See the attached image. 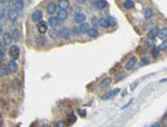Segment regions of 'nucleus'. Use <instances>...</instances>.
Listing matches in <instances>:
<instances>
[{
	"label": "nucleus",
	"instance_id": "obj_24",
	"mask_svg": "<svg viewBox=\"0 0 167 127\" xmlns=\"http://www.w3.org/2000/svg\"><path fill=\"white\" fill-rule=\"evenodd\" d=\"M157 37L160 38V39H166V37H167V28L166 27H164L163 29L158 30V33H157Z\"/></svg>",
	"mask_w": 167,
	"mask_h": 127
},
{
	"label": "nucleus",
	"instance_id": "obj_40",
	"mask_svg": "<svg viewBox=\"0 0 167 127\" xmlns=\"http://www.w3.org/2000/svg\"><path fill=\"white\" fill-rule=\"evenodd\" d=\"M76 1H77L79 5H84V3H86V1H87V0H76Z\"/></svg>",
	"mask_w": 167,
	"mask_h": 127
},
{
	"label": "nucleus",
	"instance_id": "obj_6",
	"mask_svg": "<svg viewBox=\"0 0 167 127\" xmlns=\"http://www.w3.org/2000/svg\"><path fill=\"white\" fill-rule=\"evenodd\" d=\"M57 5L55 3V2H49L48 5H47V7H46V10H47V12L49 14V15H55L56 14V11H57Z\"/></svg>",
	"mask_w": 167,
	"mask_h": 127
},
{
	"label": "nucleus",
	"instance_id": "obj_30",
	"mask_svg": "<svg viewBox=\"0 0 167 127\" xmlns=\"http://www.w3.org/2000/svg\"><path fill=\"white\" fill-rule=\"evenodd\" d=\"M8 74L7 69H6V66H0V77H5Z\"/></svg>",
	"mask_w": 167,
	"mask_h": 127
},
{
	"label": "nucleus",
	"instance_id": "obj_36",
	"mask_svg": "<svg viewBox=\"0 0 167 127\" xmlns=\"http://www.w3.org/2000/svg\"><path fill=\"white\" fill-rule=\"evenodd\" d=\"M107 20H108V22H109V26H113V27L116 26V20H115L113 17H109Z\"/></svg>",
	"mask_w": 167,
	"mask_h": 127
},
{
	"label": "nucleus",
	"instance_id": "obj_3",
	"mask_svg": "<svg viewBox=\"0 0 167 127\" xmlns=\"http://www.w3.org/2000/svg\"><path fill=\"white\" fill-rule=\"evenodd\" d=\"M6 69L8 73H16L18 70V65L16 64L15 60H10L8 64L6 65Z\"/></svg>",
	"mask_w": 167,
	"mask_h": 127
},
{
	"label": "nucleus",
	"instance_id": "obj_14",
	"mask_svg": "<svg viewBox=\"0 0 167 127\" xmlns=\"http://www.w3.org/2000/svg\"><path fill=\"white\" fill-rule=\"evenodd\" d=\"M86 34H88L89 37H92V38H96V37H98V35H99V31H98V29H96V28H88V30H87V33Z\"/></svg>",
	"mask_w": 167,
	"mask_h": 127
},
{
	"label": "nucleus",
	"instance_id": "obj_17",
	"mask_svg": "<svg viewBox=\"0 0 167 127\" xmlns=\"http://www.w3.org/2000/svg\"><path fill=\"white\" fill-rule=\"evenodd\" d=\"M153 17H154V10H153V8L145 9V11H144V18L147 19V20H149Z\"/></svg>",
	"mask_w": 167,
	"mask_h": 127
},
{
	"label": "nucleus",
	"instance_id": "obj_26",
	"mask_svg": "<svg viewBox=\"0 0 167 127\" xmlns=\"http://www.w3.org/2000/svg\"><path fill=\"white\" fill-rule=\"evenodd\" d=\"M110 83H111L110 78H105V79L99 84V87L100 88H106V87H108L109 85H110Z\"/></svg>",
	"mask_w": 167,
	"mask_h": 127
},
{
	"label": "nucleus",
	"instance_id": "obj_1",
	"mask_svg": "<svg viewBox=\"0 0 167 127\" xmlns=\"http://www.w3.org/2000/svg\"><path fill=\"white\" fill-rule=\"evenodd\" d=\"M9 55H10V57L12 59H18L19 56H20V48H19V46L12 45L10 47V49H9Z\"/></svg>",
	"mask_w": 167,
	"mask_h": 127
},
{
	"label": "nucleus",
	"instance_id": "obj_39",
	"mask_svg": "<svg viewBox=\"0 0 167 127\" xmlns=\"http://www.w3.org/2000/svg\"><path fill=\"white\" fill-rule=\"evenodd\" d=\"M56 126L57 127H65V123H64V122H59V123L56 124Z\"/></svg>",
	"mask_w": 167,
	"mask_h": 127
},
{
	"label": "nucleus",
	"instance_id": "obj_25",
	"mask_svg": "<svg viewBox=\"0 0 167 127\" xmlns=\"http://www.w3.org/2000/svg\"><path fill=\"white\" fill-rule=\"evenodd\" d=\"M134 1L133 0H125L124 1V8L126 9V10H130V9L134 8Z\"/></svg>",
	"mask_w": 167,
	"mask_h": 127
},
{
	"label": "nucleus",
	"instance_id": "obj_33",
	"mask_svg": "<svg viewBox=\"0 0 167 127\" xmlns=\"http://www.w3.org/2000/svg\"><path fill=\"white\" fill-rule=\"evenodd\" d=\"M5 17H6V9L3 7H0V20H2Z\"/></svg>",
	"mask_w": 167,
	"mask_h": 127
},
{
	"label": "nucleus",
	"instance_id": "obj_9",
	"mask_svg": "<svg viewBox=\"0 0 167 127\" xmlns=\"http://www.w3.org/2000/svg\"><path fill=\"white\" fill-rule=\"evenodd\" d=\"M136 62H137V58H136V57L129 58V59L127 60V62L125 64V69L126 70H130V69L136 65Z\"/></svg>",
	"mask_w": 167,
	"mask_h": 127
},
{
	"label": "nucleus",
	"instance_id": "obj_27",
	"mask_svg": "<svg viewBox=\"0 0 167 127\" xmlns=\"http://www.w3.org/2000/svg\"><path fill=\"white\" fill-rule=\"evenodd\" d=\"M50 37L51 38H57V37H59V30H57L56 29V27H54L51 30H50Z\"/></svg>",
	"mask_w": 167,
	"mask_h": 127
},
{
	"label": "nucleus",
	"instance_id": "obj_7",
	"mask_svg": "<svg viewBox=\"0 0 167 127\" xmlns=\"http://www.w3.org/2000/svg\"><path fill=\"white\" fill-rule=\"evenodd\" d=\"M38 26H37V28H38V31L40 33L41 35L46 34L47 33V29H48V26H47V22H45V21H42L40 20L39 22H37Z\"/></svg>",
	"mask_w": 167,
	"mask_h": 127
},
{
	"label": "nucleus",
	"instance_id": "obj_37",
	"mask_svg": "<svg viewBox=\"0 0 167 127\" xmlns=\"http://www.w3.org/2000/svg\"><path fill=\"white\" fill-rule=\"evenodd\" d=\"M78 114L81 116V117H86V115H87V111L85 109H81V108H79L78 109Z\"/></svg>",
	"mask_w": 167,
	"mask_h": 127
},
{
	"label": "nucleus",
	"instance_id": "obj_32",
	"mask_svg": "<svg viewBox=\"0 0 167 127\" xmlns=\"http://www.w3.org/2000/svg\"><path fill=\"white\" fill-rule=\"evenodd\" d=\"M123 78H125V74H124V73H119V74H117L116 76H115V80H116V81H119V80H122Z\"/></svg>",
	"mask_w": 167,
	"mask_h": 127
},
{
	"label": "nucleus",
	"instance_id": "obj_41",
	"mask_svg": "<svg viewBox=\"0 0 167 127\" xmlns=\"http://www.w3.org/2000/svg\"><path fill=\"white\" fill-rule=\"evenodd\" d=\"M130 104H132V101H130V102H128V103H127V104H126V105H124V106L122 107V109H125L126 107H128V106H129Z\"/></svg>",
	"mask_w": 167,
	"mask_h": 127
},
{
	"label": "nucleus",
	"instance_id": "obj_43",
	"mask_svg": "<svg viewBox=\"0 0 167 127\" xmlns=\"http://www.w3.org/2000/svg\"><path fill=\"white\" fill-rule=\"evenodd\" d=\"M2 2H3V0H0V5H1V3H2Z\"/></svg>",
	"mask_w": 167,
	"mask_h": 127
},
{
	"label": "nucleus",
	"instance_id": "obj_22",
	"mask_svg": "<svg viewBox=\"0 0 167 127\" xmlns=\"http://www.w3.org/2000/svg\"><path fill=\"white\" fill-rule=\"evenodd\" d=\"M98 25L101 27V28H109L110 26H109V22H108V20L106 19V18H100L99 20H98Z\"/></svg>",
	"mask_w": 167,
	"mask_h": 127
},
{
	"label": "nucleus",
	"instance_id": "obj_12",
	"mask_svg": "<svg viewBox=\"0 0 167 127\" xmlns=\"http://www.w3.org/2000/svg\"><path fill=\"white\" fill-rule=\"evenodd\" d=\"M108 6V2L106 0H96L95 1V7L97 9H105Z\"/></svg>",
	"mask_w": 167,
	"mask_h": 127
},
{
	"label": "nucleus",
	"instance_id": "obj_44",
	"mask_svg": "<svg viewBox=\"0 0 167 127\" xmlns=\"http://www.w3.org/2000/svg\"><path fill=\"white\" fill-rule=\"evenodd\" d=\"M0 47H1V40H0Z\"/></svg>",
	"mask_w": 167,
	"mask_h": 127
},
{
	"label": "nucleus",
	"instance_id": "obj_13",
	"mask_svg": "<svg viewBox=\"0 0 167 127\" xmlns=\"http://www.w3.org/2000/svg\"><path fill=\"white\" fill-rule=\"evenodd\" d=\"M157 33H158V28L157 27H154V28H151L149 31H148V38H149L150 40H154L156 37H157Z\"/></svg>",
	"mask_w": 167,
	"mask_h": 127
},
{
	"label": "nucleus",
	"instance_id": "obj_28",
	"mask_svg": "<svg viewBox=\"0 0 167 127\" xmlns=\"http://www.w3.org/2000/svg\"><path fill=\"white\" fill-rule=\"evenodd\" d=\"M150 64V58L149 57H147V56H145V57H143L142 60H141V66H146V65H148Z\"/></svg>",
	"mask_w": 167,
	"mask_h": 127
},
{
	"label": "nucleus",
	"instance_id": "obj_15",
	"mask_svg": "<svg viewBox=\"0 0 167 127\" xmlns=\"http://www.w3.org/2000/svg\"><path fill=\"white\" fill-rule=\"evenodd\" d=\"M14 7L17 11H21L24 7H25V2L24 0H15V3H14Z\"/></svg>",
	"mask_w": 167,
	"mask_h": 127
},
{
	"label": "nucleus",
	"instance_id": "obj_23",
	"mask_svg": "<svg viewBox=\"0 0 167 127\" xmlns=\"http://www.w3.org/2000/svg\"><path fill=\"white\" fill-rule=\"evenodd\" d=\"M76 120H77V116H76L74 113H71V114H69V115L67 116V123H68L69 125L75 124Z\"/></svg>",
	"mask_w": 167,
	"mask_h": 127
},
{
	"label": "nucleus",
	"instance_id": "obj_35",
	"mask_svg": "<svg viewBox=\"0 0 167 127\" xmlns=\"http://www.w3.org/2000/svg\"><path fill=\"white\" fill-rule=\"evenodd\" d=\"M71 34L74 35V36H79L80 33H79V29H78V27H74L73 29H71V31H70Z\"/></svg>",
	"mask_w": 167,
	"mask_h": 127
},
{
	"label": "nucleus",
	"instance_id": "obj_16",
	"mask_svg": "<svg viewBox=\"0 0 167 127\" xmlns=\"http://www.w3.org/2000/svg\"><path fill=\"white\" fill-rule=\"evenodd\" d=\"M60 24V20L58 19V17H50L49 20H48V25L54 28V27H57V26Z\"/></svg>",
	"mask_w": 167,
	"mask_h": 127
},
{
	"label": "nucleus",
	"instance_id": "obj_4",
	"mask_svg": "<svg viewBox=\"0 0 167 127\" xmlns=\"http://www.w3.org/2000/svg\"><path fill=\"white\" fill-rule=\"evenodd\" d=\"M120 92V89L119 88H115V89H113V90H110L109 93L105 94L104 96H101L100 98L103 99V101H107V99H109V98H111V97H114V96H116L117 94Z\"/></svg>",
	"mask_w": 167,
	"mask_h": 127
},
{
	"label": "nucleus",
	"instance_id": "obj_18",
	"mask_svg": "<svg viewBox=\"0 0 167 127\" xmlns=\"http://www.w3.org/2000/svg\"><path fill=\"white\" fill-rule=\"evenodd\" d=\"M2 39H3V43H5L6 46H10V45L12 43V41H14V39H12V37H11V35L10 34H3Z\"/></svg>",
	"mask_w": 167,
	"mask_h": 127
},
{
	"label": "nucleus",
	"instance_id": "obj_10",
	"mask_svg": "<svg viewBox=\"0 0 167 127\" xmlns=\"http://www.w3.org/2000/svg\"><path fill=\"white\" fill-rule=\"evenodd\" d=\"M85 20H86L85 14H83V12H77V14H75V16H74V21L75 22L80 24V22H84Z\"/></svg>",
	"mask_w": 167,
	"mask_h": 127
},
{
	"label": "nucleus",
	"instance_id": "obj_46",
	"mask_svg": "<svg viewBox=\"0 0 167 127\" xmlns=\"http://www.w3.org/2000/svg\"><path fill=\"white\" fill-rule=\"evenodd\" d=\"M14 1H15V0H14Z\"/></svg>",
	"mask_w": 167,
	"mask_h": 127
},
{
	"label": "nucleus",
	"instance_id": "obj_45",
	"mask_svg": "<svg viewBox=\"0 0 167 127\" xmlns=\"http://www.w3.org/2000/svg\"><path fill=\"white\" fill-rule=\"evenodd\" d=\"M0 120H1V115H0Z\"/></svg>",
	"mask_w": 167,
	"mask_h": 127
},
{
	"label": "nucleus",
	"instance_id": "obj_34",
	"mask_svg": "<svg viewBox=\"0 0 167 127\" xmlns=\"http://www.w3.org/2000/svg\"><path fill=\"white\" fill-rule=\"evenodd\" d=\"M166 47H167V41H166V39H164V41H163V43L158 47V49L159 50H166Z\"/></svg>",
	"mask_w": 167,
	"mask_h": 127
},
{
	"label": "nucleus",
	"instance_id": "obj_21",
	"mask_svg": "<svg viewBox=\"0 0 167 127\" xmlns=\"http://www.w3.org/2000/svg\"><path fill=\"white\" fill-rule=\"evenodd\" d=\"M69 6H70V3H69L68 0H59L58 7L60 9H65V10H67V9L69 8Z\"/></svg>",
	"mask_w": 167,
	"mask_h": 127
},
{
	"label": "nucleus",
	"instance_id": "obj_11",
	"mask_svg": "<svg viewBox=\"0 0 167 127\" xmlns=\"http://www.w3.org/2000/svg\"><path fill=\"white\" fill-rule=\"evenodd\" d=\"M57 17L60 21H64V20H66L67 17H68V12H67V10L65 9H59L58 12H57Z\"/></svg>",
	"mask_w": 167,
	"mask_h": 127
},
{
	"label": "nucleus",
	"instance_id": "obj_42",
	"mask_svg": "<svg viewBox=\"0 0 167 127\" xmlns=\"http://www.w3.org/2000/svg\"><path fill=\"white\" fill-rule=\"evenodd\" d=\"M3 34V27H2V25L0 24V36Z\"/></svg>",
	"mask_w": 167,
	"mask_h": 127
},
{
	"label": "nucleus",
	"instance_id": "obj_2",
	"mask_svg": "<svg viewBox=\"0 0 167 127\" xmlns=\"http://www.w3.org/2000/svg\"><path fill=\"white\" fill-rule=\"evenodd\" d=\"M70 36H71V33H70V30H69V28H61L60 30H59V37L61 38V39H64V40H68L69 38H70Z\"/></svg>",
	"mask_w": 167,
	"mask_h": 127
},
{
	"label": "nucleus",
	"instance_id": "obj_29",
	"mask_svg": "<svg viewBox=\"0 0 167 127\" xmlns=\"http://www.w3.org/2000/svg\"><path fill=\"white\" fill-rule=\"evenodd\" d=\"M159 52H160V50H159L158 48H157L156 46H153V48H151V54H153V56H154L155 58H156V57H158Z\"/></svg>",
	"mask_w": 167,
	"mask_h": 127
},
{
	"label": "nucleus",
	"instance_id": "obj_31",
	"mask_svg": "<svg viewBox=\"0 0 167 127\" xmlns=\"http://www.w3.org/2000/svg\"><path fill=\"white\" fill-rule=\"evenodd\" d=\"M36 42H37V43H39V45H43V43H46V39H45L42 36H39V37H37Z\"/></svg>",
	"mask_w": 167,
	"mask_h": 127
},
{
	"label": "nucleus",
	"instance_id": "obj_20",
	"mask_svg": "<svg viewBox=\"0 0 167 127\" xmlns=\"http://www.w3.org/2000/svg\"><path fill=\"white\" fill-rule=\"evenodd\" d=\"M11 37H12V39H14L15 41H19V40L21 39L20 30H18V29H14L12 33H11Z\"/></svg>",
	"mask_w": 167,
	"mask_h": 127
},
{
	"label": "nucleus",
	"instance_id": "obj_38",
	"mask_svg": "<svg viewBox=\"0 0 167 127\" xmlns=\"http://www.w3.org/2000/svg\"><path fill=\"white\" fill-rule=\"evenodd\" d=\"M3 59H5V50L3 49H0V64L2 62Z\"/></svg>",
	"mask_w": 167,
	"mask_h": 127
},
{
	"label": "nucleus",
	"instance_id": "obj_8",
	"mask_svg": "<svg viewBox=\"0 0 167 127\" xmlns=\"http://www.w3.org/2000/svg\"><path fill=\"white\" fill-rule=\"evenodd\" d=\"M8 17L10 19V21H16L18 17H19V11H17L16 9H9Z\"/></svg>",
	"mask_w": 167,
	"mask_h": 127
},
{
	"label": "nucleus",
	"instance_id": "obj_19",
	"mask_svg": "<svg viewBox=\"0 0 167 127\" xmlns=\"http://www.w3.org/2000/svg\"><path fill=\"white\" fill-rule=\"evenodd\" d=\"M88 28H89V25L87 24V22H80L79 26H78V29H79V33L80 34H86L87 33V30H88Z\"/></svg>",
	"mask_w": 167,
	"mask_h": 127
},
{
	"label": "nucleus",
	"instance_id": "obj_5",
	"mask_svg": "<svg viewBox=\"0 0 167 127\" xmlns=\"http://www.w3.org/2000/svg\"><path fill=\"white\" fill-rule=\"evenodd\" d=\"M31 20L33 22H39L40 20H42V11L41 10H36L33 11L31 15Z\"/></svg>",
	"mask_w": 167,
	"mask_h": 127
}]
</instances>
